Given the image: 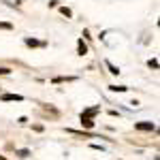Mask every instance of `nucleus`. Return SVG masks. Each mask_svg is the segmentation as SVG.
Listing matches in <instances>:
<instances>
[{
    "instance_id": "nucleus-7",
    "label": "nucleus",
    "mask_w": 160,
    "mask_h": 160,
    "mask_svg": "<svg viewBox=\"0 0 160 160\" xmlns=\"http://www.w3.org/2000/svg\"><path fill=\"white\" fill-rule=\"evenodd\" d=\"M7 73H9L7 68H0V75H7Z\"/></svg>"
},
{
    "instance_id": "nucleus-3",
    "label": "nucleus",
    "mask_w": 160,
    "mask_h": 160,
    "mask_svg": "<svg viewBox=\"0 0 160 160\" xmlns=\"http://www.w3.org/2000/svg\"><path fill=\"white\" fill-rule=\"evenodd\" d=\"M26 45H30V47H38V45H43V43H38V41H32V38H28V41H26Z\"/></svg>"
},
{
    "instance_id": "nucleus-6",
    "label": "nucleus",
    "mask_w": 160,
    "mask_h": 160,
    "mask_svg": "<svg viewBox=\"0 0 160 160\" xmlns=\"http://www.w3.org/2000/svg\"><path fill=\"white\" fill-rule=\"evenodd\" d=\"M0 28H7V30H11L13 26H11V24H0Z\"/></svg>"
},
{
    "instance_id": "nucleus-4",
    "label": "nucleus",
    "mask_w": 160,
    "mask_h": 160,
    "mask_svg": "<svg viewBox=\"0 0 160 160\" xmlns=\"http://www.w3.org/2000/svg\"><path fill=\"white\" fill-rule=\"evenodd\" d=\"M88 51V47L86 45H83V41H79V53H81V56H83V53H86Z\"/></svg>"
},
{
    "instance_id": "nucleus-5",
    "label": "nucleus",
    "mask_w": 160,
    "mask_h": 160,
    "mask_svg": "<svg viewBox=\"0 0 160 160\" xmlns=\"http://www.w3.org/2000/svg\"><path fill=\"white\" fill-rule=\"evenodd\" d=\"M60 13H62V15H66V17H68V15H71V11H68V9H66V7H62V9H60Z\"/></svg>"
},
{
    "instance_id": "nucleus-2",
    "label": "nucleus",
    "mask_w": 160,
    "mask_h": 160,
    "mask_svg": "<svg viewBox=\"0 0 160 160\" xmlns=\"http://www.w3.org/2000/svg\"><path fill=\"white\" fill-rule=\"evenodd\" d=\"M2 100H24V98L17 96V94H7V96H2Z\"/></svg>"
},
{
    "instance_id": "nucleus-1",
    "label": "nucleus",
    "mask_w": 160,
    "mask_h": 160,
    "mask_svg": "<svg viewBox=\"0 0 160 160\" xmlns=\"http://www.w3.org/2000/svg\"><path fill=\"white\" fill-rule=\"evenodd\" d=\"M139 130H154V124H137Z\"/></svg>"
}]
</instances>
